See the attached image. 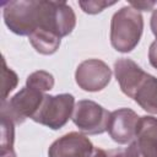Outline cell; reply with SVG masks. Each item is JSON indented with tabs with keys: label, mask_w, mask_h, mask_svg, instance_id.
<instances>
[{
	"label": "cell",
	"mask_w": 157,
	"mask_h": 157,
	"mask_svg": "<svg viewBox=\"0 0 157 157\" xmlns=\"http://www.w3.org/2000/svg\"><path fill=\"white\" fill-rule=\"evenodd\" d=\"M1 6L5 25L18 36L44 29L63 38L67 27V11L63 1L11 0Z\"/></svg>",
	"instance_id": "1"
},
{
	"label": "cell",
	"mask_w": 157,
	"mask_h": 157,
	"mask_svg": "<svg viewBox=\"0 0 157 157\" xmlns=\"http://www.w3.org/2000/svg\"><path fill=\"white\" fill-rule=\"evenodd\" d=\"M114 75L125 96L132 98L145 112L157 114V77L129 58H120L114 63Z\"/></svg>",
	"instance_id": "2"
},
{
	"label": "cell",
	"mask_w": 157,
	"mask_h": 157,
	"mask_svg": "<svg viewBox=\"0 0 157 157\" xmlns=\"http://www.w3.org/2000/svg\"><path fill=\"white\" fill-rule=\"evenodd\" d=\"M144 17L130 5L120 7L110 21V44L119 53L134 50L142 36Z\"/></svg>",
	"instance_id": "3"
},
{
	"label": "cell",
	"mask_w": 157,
	"mask_h": 157,
	"mask_svg": "<svg viewBox=\"0 0 157 157\" xmlns=\"http://www.w3.org/2000/svg\"><path fill=\"white\" fill-rule=\"evenodd\" d=\"M74 108L75 97L70 93L55 96L45 94L38 110L32 117V120L52 130H59L72 118Z\"/></svg>",
	"instance_id": "4"
},
{
	"label": "cell",
	"mask_w": 157,
	"mask_h": 157,
	"mask_svg": "<svg viewBox=\"0 0 157 157\" xmlns=\"http://www.w3.org/2000/svg\"><path fill=\"white\" fill-rule=\"evenodd\" d=\"M44 96V92L25 86L10 99L1 101V117L11 120L13 124H22L27 118L32 119Z\"/></svg>",
	"instance_id": "5"
},
{
	"label": "cell",
	"mask_w": 157,
	"mask_h": 157,
	"mask_svg": "<svg viewBox=\"0 0 157 157\" xmlns=\"http://www.w3.org/2000/svg\"><path fill=\"white\" fill-rule=\"evenodd\" d=\"M110 113L91 99H81L75 104L72 121L80 131L88 135H98L107 131Z\"/></svg>",
	"instance_id": "6"
},
{
	"label": "cell",
	"mask_w": 157,
	"mask_h": 157,
	"mask_svg": "<svg viewBox=\"0 0 157 157\" xmlns=\"http://www.w3.org/2000/svg\"><path fill=\"white\" fill-rule=\"evenodd\" d=\"M125 153L126 157H157V118L140 117L136 135Z\"/></svg>",
	"instance_id": "7"
},
{
	"label": "cell",
	"mask_w": 157,
	"mask_h": 157,
	"mask_svg": "<svg viewBox=\"0 0 157 157\" xmlns=\"http://www.w3.org/2000/svg\"><path fill=\"white\" fill-rule=\"evenodd\" d=\"M112 78L110 67L99 59H87L78 64L75 80L80 88L87 92H98L108 86Z\"/></svg>",
	"instance_id": "8"
},
{
	"label": "cell",
	"mask_w": 157,
	"mask_h": 157,
	"mask_svg": "<svg viewBox=\"0 0 157 157\" xmlns=\"http://www.w3.org/2000/svg\"><path fill=\"white\" fill-rule=\"evenodd\" d=\"M140 117L130 108H119L110 112L107 131L119 145L130 144L136 135Z\"/></svg>",
	"instance_id": "9"
},
{
	"label": "cell",
	"mask_w": 157,
	"mask_h": 157,
	"mask_svg": "<svg viewBox=\"0 0 157 157\" xmlns=\"http://www.w3.org/2000/svg\"><path fill=\"white\" fill-rule=\"evenodd\" d=\"M91 140L77 131H71L56 139L48 150V157H88L92 153Z\"/></svg>",
	"instance_id": "10"
},
{
	"label": "cell",
	"mask_w": 157,
	"mask_h": 157,
	"mask_svg": "<svg viewBox=\"0 0 157 157\" xmlns=\"http://www.w3.org/2000/svg\"><path fill=\"white\" fill-rule=\"evenodd\" d=\"M28 39L32 47L36 49V52L43 55L54 54L59 49L61 40V38H59L56 34L44 29H36L33 33L28 36Z\"/></svg>",
	"instance_id": "11"
},
{
	"label": "cell",
	"mask_w": 157,
	"mask_h": 157,
	"mask_svg": "<svg viewBox=\"0 0 157 157\" xmlns=\"http://www.w3.org/2000/svg\"><path fill=\"white\" fill-rule=\"evenodd\" d=\"M13 125L15 124L11 120L1 117V157H16V153L13 151Z\"/></svg>",
	"instance_id": "12"
},
{
	"label": "cell",
	"mask_w": 157,
	"mask_h": 157,
	"mask_svg": "<svg viewBox=\"0 0 157 157\" xmlns=\"http://www.w3.org/2000/svg\"><path fill=\"white\" fill-rule=\"evenodd\" d=\"M26 86L45 93L47 91H50L54 87V76L45 70L34 71L27 77Z\"/></svg>",
	"instance_id": "13"
},
{
	"label": "cell",
	"mask_w": 157,
	"mask_h": 157,
	"mask_svg": "<svg viewBox=\"0 0 157 157\" xmlns=\"http://www.w3.org/2000/svg\"><path fill=\"white\" fill-rule=\"evenodd\" d=\"M117 4V1H101V0H81L78 1L80 7L82 9L83 12L90 13V15H96L102 12L105 7H109L112 5Z\"/></svg>",
	"instance_id": "14"
},
{
	"label": "cell",
	"mask_w": 157,
	"mask_h": 157,
	"mask_svg": "<svg viewBox=\"0 0 157 157\" xmlns=\"http://www.w3.org/2000/svg\"><path fill=\"white\" fill-rule=\"evenodd\" d=\"M2 65H4V71H2V74H4V85H2L4 91H2V98H1V101H5L7 98V94L17 86L18 78H17L16 72L12 71L11 69H9L6 66L5 59L2 60Z\"/></svg>",
	"instance_id": "15"
},
{
	"label": "cell",
	"mask_w": 157,
	"mask_h": 157,
	"mask_svg": "<svg viewBox=\"0 0 157 157\" xmlns=\"http://www.w3.org/2000/svg\"><path fill=\"white\" fill-rule=\"evenodd\" d=\"M156 1H129V5L137 11H150L153 10Z\"/></svg>",
	"instance_id": "16"
},
{
	"label": "cell",
	"mask_w": 157,
	"mask_h": 157,
	"mask_svg": "<svg viewBox=\"0 0 157 157\" xmlns=\"http://www.w3.org/2000/svg\"><path fill=\"white\" fill-rule=\"evenodd\" d=\"M148 61L155 69H157V40H155L148 49Z\"/></svg>",
	"instance_id": "17"
},
{
	"label": "cell",
	"mask_w": 157,
	"mask_h": 157,
	"mask_svg": "<svg viewBox=\"0 0 157 157\" xmlns=\"http://www.w3.org/2000/svg\"><path fill=\"white\" fill-rule=\"evenodd\" d=\"M151 29H152V33L155 34L156 39H157V9H153V12H152V16H151Z\"/></svg>",
	"instance_id": "18"
},
{
	"label": "cell",
	"mask_w": 157,
	"mask_h": 157,
	"mask_svg": "<svg viewBox=\"0 0 157 157\" xmlns=\"http://www.w3.org/2000/svg\"><path fill=\"white\" fill-rule=\"evenodd\" d=\"M108 157H126L125 148H115V150H109L107 151Z\"/></svg>",
	"instance_id": "19"
},
{
	"label": "cell",
	"mask_w": 157,
	"mask_h": 157,
	"mask_svg": "<svg viewBox=\"0 0 157 157\" xmlns=\"http://www.w3.org/2000/svg\"><path fill=\"white\" fill-rule=\"evenodd\" d=\"M88 157H108V153H107V151H104L103 148L93 147L92 153H91Z\"/></svg>",
	"instance_id": "20"
}]
</instances>
